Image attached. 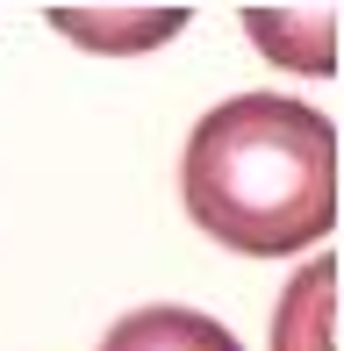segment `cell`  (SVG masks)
<instances>
[{
  "label": "cell",
  "instance_id": "4",
  "mask_svg": "<svg viewBox=\"0 0 344 351\" xmlns=\"http://www.w3.org/2000/svg\"><path fill=\"white\" fill-rule=\"evenodd\" d=\"M244 29L273 65H294V72H330V58H337V8H308V14L244 8Z\"/></svg>",
  "mask_w": 344,
  "mask_h": 351
},
{
  "label": "cell",
  "instance_id": "3",
  "mask_svg": "<svg viewBox=\"0 0 344 351\" xmlns=\"http://www.w3.org/2000/svg\"><path fill=\"white\" fill-rule=\"evenodd\" d=\"M51 29L86 51H151L186 29V8H51Z\"/></svg>",
  "mask_w": 344,
  "mask_h": 351
},
{
  "label": "cell",
  "instance_id": "5",
  "mask_svg": "<svg viewBox=\"0 0 344 351\" xmlns=\"http://www.w3.org/2000/svg\"><path fill=\"white\" fill-rule=\"evenodd\" d=\"M101 351H244V344L201 308H136L101 337Z\"/></svg>",
  "mask_w": 344,
  "mask_h": 351
},
{
  "label": "cell",
  "instance_id": "2",
  "mask_svg": "<svg viewBox=\"0 0 344 351\" xmlns=\"http://www.w3.org/2000/svg\"><path fill=\"white\" fill-rule=\"evenodd\" d=\"M273 351H337V258H308L273 315Z\"/></svg>",
  "mask_w": 344,
  "mask_h": 351
},
{
  "label": "cell",
  "instance_id": "1",
  "mask_svg": "<svg viewBox=\"0 0 344 351\" xmlns=\"http://www.w3.org/2000/svg\"><path fill=\"white\" fill-rule=\"evenodd\" d=\"M180 201L237 258H294L337 222V130L294 93H237L194 122Z\"/></svg>",
  "mask_w": 344,
  "mask_h": 351
}]
</instances>
